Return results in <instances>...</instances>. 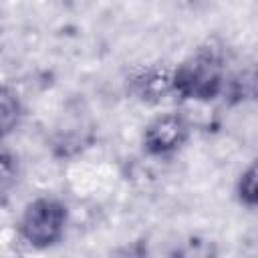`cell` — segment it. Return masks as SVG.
Listing matches in <instances>:
<instances>
[{
    "label": "cell",
    "instance_id": "cell-5",
    "mask_svg": "<svg viewBox=\"0 0 258 258\" xmlns=\"http://www.w3.org/2000/svg\"><path fill=\"white\" fill-rule=\"evenodd\" d=\"M22 117H24V107H22L20 95L16 93L14 87L4 83L0 91V129L4 139L16 131Z\"/></svg>",
    "mask_w": 258,
    "mask_h": 258
},
{
    "label": "cell",
    "instance_id": "cell-6",
    "mask_svg": "<svg viewBox=\"0 0 258 258\" xmlns=\"http://www.w3.org/2000/svg\"><path fill=\"white\" fill-rule=\"evenodd\" d=\"M236 200L250 210H258V155L242 169L236 181Z\"/></svg>",
    "mask_w": 258,
    "mask_h": 258
},
{
    "label": "cell",
    "instance_id": "cell-3",
    "mask_svg": "<svg viewBox=\"0 0 258 258\" xmlns=\"http://www.w3.org/2000/svg\"><path fill=\"white\" fill-rule=\"evenodd\" d=\"M189 135V119L179 111H165L145 125L141 133V147L149 157H169L187 143Z\"/></svg>",
    "mask_w": 258,
    "mask_h": 258
},
{
    "label": "cell",
    "instance_id": "cell-7",
    "mask_svg": "<svg viewBox=\"0 0 258 258\" xmlns=\"http://www.w3.org/2000/svg\"><path fill=\"white\" fill-rule=\"evenodd\" d=\"M18 175V157L4 145L2 153H0V189L6 196L8 189L16 183Z\"/></svg>",
    "mask_w": 258,
    "mask_h": 258
},
{
    "label": "cell",
    "instance_id": "cell-4",
    "mask_svg": "<svg viewBox=\"0 0 258 258\" xmlns=\"http://www.w3.org/2000/svg\"><path fill=\"white\" fill-rule=\"evenodd\" d=\"M173 67L149 64L129 79V91L137 101L145 105H159L167 97H173Z\"/></svg>",
    "mask_w": 258,
    "mask_h": 258
},
{
    "label": "cell",
    "instance_id": "cell-1",
    "mask_svg": "<svg viewBox=\"0 0 258 258\" xmlns=\"http://www.w3.org/2000/svg\"><path fill=\"white\" fill-rule=\"evenodd\" d=\"M173 97L191 103H212L228 91L224 56L214 46H200L173 67Z\"/></svg>",
    "mask_w": 258,
    "mask_h": 258
},
{
    "label": "cell",
    "instance_id": "cell-2",
    "mask_svg": "<svg viewBox=\"0 0 258 258\" xmlns=\"http://www.w3.org/2000/svg\"><path fill=\"white\" fill-rule=\"evenodd\" d=\"M69 228V208L54 196L30 200L16 222L18 238L32 250H48L62 242Z\"/></svg>",
    "mask_w": 258,
    "mask_h": 258
}]
</instances>
